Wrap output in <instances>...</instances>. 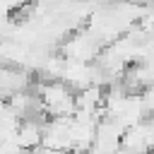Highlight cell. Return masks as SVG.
Segmentation results:
<instances>
[{"instance_id":"obj_1","label":"cell","mask_w":154,"mask_h":154,"mask_svg":"<svg viewBox=\"0 0 154 154\" xmlns=\"http://www.w3.org/2000/svg\"><path fill=\"white\" fill-rule=\"evenodd\" d=\"M36 94H38V101H41V113L46 118H70L77 111L75 91L67 84H63L60 79L38 82Z\"/></svg>"},{"instance_id":"obj_2","label":"cell","mask_w":154,"mask_h":154,"mask_svg":"<svg viewBox=\"0 0 154 154\" xmlns=\"http://www.w3.org/2000/svg\"><path fill=\"white\" fill-rule=\"evenodd\" d=\"M123 135H125V128H123L118 120H113V118H108V116H101L99 123H96L91 152H94V154H116V152L120 149Z\"/></svg>"},{"instance_id":"obj_3","label":"cell","mask_w":154,"mask_h":154,"mask_svg":"<svg viewBox=\"0 0 154 154\" xmlns=\"http://www.w3.org/2000/svg\"><path fill=\"white\" fill-rule=\"evenodd\" d=\"M41 128H43V120H38V118L19 120L14 142H17L24 152H34V149H38V147H41Z\"/></svg>"}]
</instances>
